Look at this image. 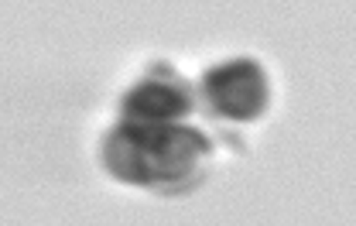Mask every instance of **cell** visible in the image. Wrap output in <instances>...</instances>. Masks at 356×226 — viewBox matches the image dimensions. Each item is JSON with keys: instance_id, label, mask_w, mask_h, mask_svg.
I'll return each mask as SVG.
<instances>
[{"instance_id": "obj_1", "label": "cell", "mask_w": 356, "mask_h": 226, "mask_svg": "<svg viewBox=\"0 0 356 226\" xmlns=\"http://www.w3.org/2000/svg\"><path fill=\"white\" fill-rule=\"evenodd\" d=\"M209 154L206 134L178 124H120L106 134L103 161L127 185H172Z\"/></svg>"}, {"instance_id": "obj_2", "label": "cell", "mask_w": 356, "mask_h": 226, "mask_svg": "<svg viewBox=\"0 0 356 226\" xmlns=\"http://www.w3.org/2000/svg\"><path fill=\"white\" fill-rule=\"evenodd\" d=\"M202 92L213 113L222 120L247 124L267 110V76L250 58H236V62H226V65H216L213 72H206Z\"/></svg>"}, {"instance_id": "obj_3", "label": "cell", "mask_w": 356, "mask_h": 226, "mask_svg": "<svg viewBox=\"0 0 356 226\" xmlns=\"http://www.w3.org/2000/svg\"><path fill=\"white\" fill-rule=\"evenodd\" d=\"M188 110H192L188 90L181 83H165V79L137 83L120 103L127 124H178Z\"/></svg>"}]
</instances>
